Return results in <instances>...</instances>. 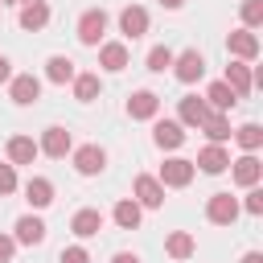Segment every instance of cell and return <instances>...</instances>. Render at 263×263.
<instances>
[{
  "mask_svg": "<svg viewBox=\"0 0 263 263\" xmlns=\"http://www.w3.org/2000/svg\"><path fill=\"white\" fill-rule=\"evenodd\" d=\"M193 160H185V156H168L164 164H160V173H156V181L164 185V189H185L189 181H193Z\"/></svg>",
  "mask_w": 263,
  "mask_h": 263,
  "instance_id": "obj_1",
  "label": "cell"
},
{
  "mask_svg": "<svg viewBox=\"0 0 263 263\" xmlns=\"http://www.w3.org/2000/svg\"><path fill=\"white\" fill-rule=\"evenodd\" d=\"M132 201H136L140 210H160V205H164V185H160L156 177L140 173V177L132 181Z\"/></svg>",
  "mask_w": 263,
  "mask_h": 263,
  "instance_id": "obj_2",
  "label": "cell"
},
{
  "mask_svg": "<svg viewBox=\"0 0 263 263\" xmlns=\"http://www.w3.org/2000/svg\"><path fill=\"white\" fill-rule=\"evenodd\" d=\"M103 33H107V12L103 8H86L78 16V41L90 45V49H99L103 45Z\"/></svg>",
  "mask_w": 263,
  "mask_h": 263,
  "instance_id": "obj_3",
  "label": "cell"
},
{
  "mask_svg": "<svg viewBox=\"0 0 263 263\" xmlns=\"http://www.w3.org/2000/svg\"><path fill=\"white\" fill-rule=\"evenodd\" d=\"M173 74H177V82H197L201 74H205V58H201V49H181V53H173V66H168Z\"/></svg>",
  "mask_w": 263,
  "mask_h": 263,
  "instance_id": "obj_4",
  "label": "cell"
},
{
  "mask_svg": "<svg viewBox=\"0 0 263 263\" xmlns=\"http://www.w3.org/2000/svg\"><path fill=\"white\" fill-rule=\"evenodd\" d=\"M70 160H74V173H78V177H99V173L107 168V152H103L99 144H82V148H74Z\"/></svg>",
  "mask_w": 263,
  "mask_h": 263,
  "instance_id": "obj_5",
  "label": "cell"
},
{
  "mask_svg": "<svg viewBox=\"0 0 263 263\" xmlns=\"http://www.w3.org/2000/svg\"><path fill=\"white\" fill-rule=\"evenodd\" d=\"M8 99H12L16 107H33V103L41 99V78H37V74H12V78H8Z\"/></svg>",
  "mask_w": 263,
  "mask_h": 263,
  "instance_id": "obj_6",
  "label": "cell"
},
{
  "mask_svg": "<svg viewBox=\"0 0 263 263\" xmlns=\"http://www.w3.org/2000/svg\"><path fill=\"white\" fill-rule=\"evenodd\" d=\"M238 214H242V210H238V197H230V193H210V201H205V218H210L214 226H234Z\"/></svg>",
  "mask_w": 263,
  "mask_h": 263,
  "instance_id": "obj_7",
  "label": "cell"
},
{
  "mask_svg": "<svg viewBox=\"0 0 263 263\" xmlns=\"http://www.w3.org/2000/svg\"><path fill=\"white\" fill-rule=\"evenodd\" d=\"M37 148H41V156H53V160H62V156H70L74 152V140H70V132L66 127H45L41 132V140H37Z\"/></svg>",
  "mask_w": 263,
  "mask_h": 263,
  "instance_id": "obj_8",
  "label": "cell"
},
{
  "mask_svg": "<svg viewBox=\"0 0 263 263\" xmlns=\"http://www.w3.org/2000/svg\"><path fill=\"white\" fill-rule=\"evenodd\" d=\"M226 49H230L234 62H247V66H251V62L259 58V37H255L251 29H234V33L226 37Z\"/></svg>",
  "mask_w": 263,
  "mask_h": 263,
  "instance_id": "obj_9",
  "label": "cell"
},
{
  "mask_svg": "<svg viewBox=\"0 0 263 263\" xmlns=\"http://www.w3.org/2000/svg\"><path fill=\"white\" fill-rule=\"evenodd\" d=\"M230 177H234V185H242V189L259 185V181H263V164H259V156H255V152H242L238 160H230Z\"/></svg>",
  "mask_w": 263,
  "mask_h": 263,
  "instance_id": "obj_10",
  "label": "cell"
},
{
  "mask_svg": "<svg viewBox=\"0 0 263 263\" xmlns=\"http://www.w3.org/2000/svg\"><path fill=\"white\" fill-rule=\"evenodd\" d=\"M193 168H201V173H210V177L226 173V168H230V152H226V144H205V148L197 152Z\"/></svg>",
  "mask_w": 263,
  "mask_h": 263,
  "instance_id": "obj_11",
  "label": "cell"
},
{
  "mask_svg": "<svg viewBox=\"0 0 263 263\" xmlns=\"http://www.w3.org/2000/svg\"><path fill=\"white\" fill-rule=\"evenodd\" d=\"M119 33H123L127 41H140V37L148 33V8H140V4H127V8L119 12Z\"/></svg>",
  "mask_w": 263,
  "mask_h": 263,
  "instance_id": "obj_12",
  "label": "cell"
},
{
  "mask_svg": "<svg viewBox=\"0 0 263 263\" xmlns=\"http://www.w3.org/2000/svg\"><path fill=\"white\" fill-rule=\"evenodd\" d=\"M152 140H156V148L173 152V148L185 144V127H181L177 119H152Z\"/></svg>",
  "mask_w": 263,
  "mask_h": 263,
  "instance_id": "obj_13",
  "label": "cell"
},
{
  "mask_svg": "<svg viewBox=\"0 0 263 263\" xmlns=\"http://www.w3.org/2000/svg\"><path fill=\"white\" fill-rule=\"evenodd\" d=\"M201 103H205L210 111H218V115H226L230 107H238V95H234V90H230V86H226V82L218 78V82H210V86H205V95H201Z\"/></svg>",
  "mask_w": 263,
  "mask_h": 263,
  "instance_id": "obj_14",
  "label": "cell"
},
{
  "mask_svg": "<svg viewBox=\"0 0 263 263\" xmlns=\"http://www.w3.org/2000/svg\"><path fill=\"white\" fill-rule=\"evenodd\" d=\"M16 234H12V242H21V247H37V242H45V222L37 218V214H25V218H16V226H12Z\"/></svg>",
  "mask_w": 263,
  "mask_h": 263,
  "instance_id": "obj_15",
  "label": "cell"
},
{
  "mask_svg": "<svg viewBox=\"0 0 263 263\" xmlns=\"http://www.w3.org/2000/svg\"><path fill=\"white\" fill-rule=\"evenodd\" d=\"M16 25H21L25 33H41V29L49 25V4H45V0L21 4V16H16Z\"/></svg>",
  "mask_w": 263,
  "mask_h": 263,
  "instance_id": "obj_16",
  "label": "cell"
},
{
  "mask_svg": "<svg viewBox=\"0 0 263 263\" xmlns=\"http://www.w3.org/2000/svg\"><path fill=\"white\" fill-rule=\"evenodd\" d=\"M127 45L123 41H103L99 45V66L107 70V74H119V70H127Z\"/></svg>",
  "mask_w": 263,
  "mask_h": 263,
  "instance_id": "obj_17",
  "label": "cell"
},
{
  "mask_svg": "<svg viewBox=\"0 0 263 263\" xmlns=\"http://www.w3.org/2000/svg\"><path fill=\"white\" fill-rule=\"evenodd\" d=\"M127 115L132 119H156L160 115V95L156 90H136L127 99Z\"/></svg>",
  "mask_w": 263,
  "mask_h": 263,
  "instance_id": "obj_18",
  "label": "cell"
},
{
  "mask_svg": "<svg viewBox=\"0 0 263 263\" xmlns=\"http://www.w3.org/2000/svg\"><path fill=\"white\" fill-rule=\"evenodd\" d=\"M205 115H210V107H205L197 95H185V99L177 103V123H181V127H201Z\"/></svg>",
  "mask_w": 263,
  "mask_h": 263,
  "instance_id": "obj_19",
  "label": "cell"
},
{
  "mask_svg": "<svg viewBox=\"0 0 263 263\" xmlns=\"http://www.w3.org/2000/svg\"><path fill=\"white\" fill-rule=\"evenodd\" d=\"M41 156V148H37V140L33 136H12L8 140V164L16 168V164H33Z\"/></svg>",
  "mask_w": 263,
  "mask_h": 263,
  "instance_id": "obj_20",
  "label": "cell"
},
{
  "mask_svg": "<svg viewBox=\"0 0 263 263\" xmlns=\"http://www.w3.org/2000/svg\"><path fill=\"white\" fill-rule=\"evenodd\" d=\"M25 201H29L33 210L53 205V181H49V177H29V181H25Z\"/></svg>",
  "mask_w": 263,
  "mask_h": 263,
  "instance_id": "obj_21",
  "label": "cell"
},
{
  "mask_svg": "<svg viewBox=\"0 0 263 263\" xmlns=\"http://www.w3.org/2000/svg\"><path fill=\"white\" fill-rule=\"evenodd\" d=\"M222 82H226V86H230V90H234L238 99H247V95L255 90V82H251V66H247V62H230V66H226V78H222Z\"/></svg>",
  "mask_w": 263,
  "mask_h": 263,
  "instance_id": "obj_22",
  "label": "cell"
},
{
  "mask_svg": "<svg viewBox=\"0 0 263 263\" xmlns=\"http://www.w3.org/2000/svg\"><path fill=\"white\" fill-rule=\"evenodd\" d=\"M197 132H205V140H210V144H226V140L234 136L230 115H218V111H210V115L201 119V127H197Z\"/></svg>",
  "mask_w": 263,
  "mask_h": 263,
  "instance_id": "obj_23",
  "label": "cell"
},
{
  "mask_svg": "<svg viewBox=\"0 0 263 263\" xmlns=\"http://www.w3.org/2000/svg\"><path fill=\"white\" fill-rule=\"evenodd\" d=\"M70 230H74V238H95L99 230H103V214L99 210H78L74 218H70Z\"/></svg>",
  "mask_w": 263,
  "mask_h": 263,
  "instance_id": "obj_24",
  "label": "cell"
},
{
  "mask_svg": "<svg viewBox=\"0 0 263 263\" xmlns=\"http://www.w3.org/2000/svg\"><path fill=\"white\" fill-rule=\"evenodd\" d=\"M193 251H197V238H193L189 230H173V234L164 238V255H168V259H177V263H181V259H189Z\"/></svg>",
  "mask_w": 263,
  "mask_h": 263,
  "instance_id": "obj_25",
  "label": "cell"
},
{
  "mask_svg": "<svg viewBox=\"0 0 263 263\" xmlns=\"http://www.w3.org/2000/svg\"><path fill=\"white\" fill-rule=\"evenodd\" d=\"M74 74H78V70H74V62H70L66 53H53V58L45 62V78H49V82H58V86L74 82Z\"/></svg>",
  "mask_w": 263,
  "mask_h": 263,
  "instance_id": "obj_26",
  "label": "cell"
},
{
  "mask_svg": "<svg viewBox=\"0 0 263 263\" xmlns=\"http://www.w3.org/2000/svg\"><path fill=\"white\" fill-rule=\"evenodd\" d=\"M99 95H103L99 74H74V99H78V103H95Z\"/></svg>",
  "mask_w": 263,
  "mask_h": 263,
  "instance_id": "obj_27",
  "label": "cell"
},
{
  "mask_svg": "<svg viewBox=\"0 0 263 263\" xmlns=\"http://www.w3.org/2000/svg\"><path fill=\"white\" fill-rule=\"evenodd\" d=\"M111 218H115V226H119V230H136V226H140V218H144V210H140L132 197H123V201L115 205V214H111Z\"/></svg>",
  "mask_w": 263,
  "mask_h": 263,
  "instance_id": "obj_28",
  "label": "cell"
},
{
  "mask_svg": "<svg viewBox=\"0 0 263 263\" xmlns=\"http://www.w3.org/2000/svg\"><path fill=\"white\" fill-rule=\"evenodd\" d=\"M230 140H238L242 152H259V148H263V127H259V123H242V127H234Z\"/></svg>",
  "mask_w": 263,
  "mask_h": 263,
  "instance_id": "obj_29",
  "label": "cell"
},
{
  "mask_svg": "<svg viewBox=\"0 0 263 263\" xmlns=\"http://www.w3.org/2000/svg\"><path fill=\"white\" fill-rule=\"evenodd\" d=\"M168 66H173V49H168V45H152V49H148V70H152V74H164Z\"/></svg>",
  "mask_w": 263,
  "mask_h": 263,
  "instance_id": "obj_30",
  "label": "cell"
},
{
  "mask_svg": "<svg viewBox=\"0 0 263 263\" xmlns=\"http://www.w3.org/2000/svg\"><path fill=\"white\" fill-rule=\"evenodd\" d=\"M238 12H242V29H251V33L263 25V0H242Z\"/></svg>",
  "mask_w": 263,
  "mask_h": 263,
  "instance_id": "obj_31",
  "label": "cell"
},
{
  "mask_svg": "<svg viewBox=\"0 0 263 263\" xmlns=\"http://www.w3.org/2000/svg\"><path fill=\"white\" fill-rule=\"evenodd\" d=\"M238 210H247L251 218H259V214H263V189L251 185V189H247V201H238Z\"/></svg>",
  "mask_w": 263,
  "mask_h": 263,
  "instance_id": "obj_32",
  "label": "cell"
},
{
  "mask_svg": "<svg viewBox=\"0 0 263 263\" xmlns=\"http://www.w3.org/2000/svg\"><path fill=\"white\" fill-rule=\"evenodd\" d=\"M58 263H90V251L86 247H62V255H58Z\"/></svg>",
  "mask_w": 263,
  "mask_h": 263,
  "instance_id": "obj_33",
  "label": "cell"
},
{
  "mask_svg": "<svg viewBox=\"0 0 263 263\" xmlns=\"http://www.w3.org/2000/svg\"><path fill=\"white\" fill-rule=\"evenodd\" d=\"M16 193V168L12 164H0V197Z\"/></svg>",
  "mask_w": 263,
  "mask_h": 263,
  "instance_id": "obj_34",
  "label": "cell"
},
{
  "mask_svg": "<svg viewBox=\"0 0 263 263\" xmlns=\"http://www.w3.org/2000/svg\"><path fill=\"white\" fill-rule=\"evenodd\" d=\"M12 255H16V242H12V234H0V263H12Z\"/></svg>",
  "mask_w": 263,
  "mask_h": 263,
  "instance_id": "obj_35",
  "label": "cell"
},
{
  "mask_svg": "<svg viewBox=\"0 0 263 263\" xmlns=\"http://www.w3.org/2000/svg\"><path fill=\"white\" fill-rule=\"evenodd\" d=\"M8 78H12V62L0 53V82H8Z\"/></svg>",
  "mask_w": 263,
  "mask_h": 263,
  "instance_id": "obj_36",
  "label": "cell"
},
{
  "mask_svg": "<svg viewBox=\"0 0 263 263\" xmlns=\"http://www.w3.org/2000/svg\"><path fill=\"white\" fill-rule=\"evenodd\" d=\"M111 263H140V255H132V251H119V255H111Z\"/></svg>",
  "mask_w": 263,
  "mask_h": 263,
  "instance_id": "obj_37",
  "label": "cell"
},
{
  "mask_svg": "<svg viewBox=\"0 0 263 263\" xmlns=\"http://www.w3.org/2000/svg\"><path fill=\"white\" fill-rule=\"evenodd\" d=\"M238 263H263V255H259V251H247V255H242Z\"/></svg>",
  "mask_w": 263,
  "mask_h": 263,
  "instance_id": "obj_38",
  "label": "cell"
},
{
  "mask_svg": "<svg viewBox=\"0 0 263 263\" xmlns=\"http://www.w3.org/2000/svg\"><path fill=\"white\" fill-rule=\"evenodd\" d=\"M156 4H160V8H168V12H177V8L185 4V0H156Z\"/></svg>",
  "mask_w": 263,
  "mask_h": 263,
  "instance_id": "obj_39",
  "label": "cell"
},
{
  "mask_svg": "<svg viewBox=\"0 0 263 263\" xmlns=\"http://www.w3.org/2000/svg\"><path fill=\"white\" fill-rule=\"evenodd\" d=\"M4 4H16V0H0V8H4Z\"/></svg>",
  "mask_w": 263,
  "mask_h": 263,
  "instance_id": "obj_40",
  "label": "cell"
},
{
  "mask_svg": "<svg viewBox=\"0 0 263 263\" xmlns=\"http://www.w3.org/2000/svg\"><path fill=\"white\" fill-rule=\"evenodd\" d=\"M16 4H33V0H16Z\"/></svg>",
  "mask_w": 263,
  "mask_h": 263,
  "instance_id": "obj_41",
  "label": "cell"
}]
</instances>
